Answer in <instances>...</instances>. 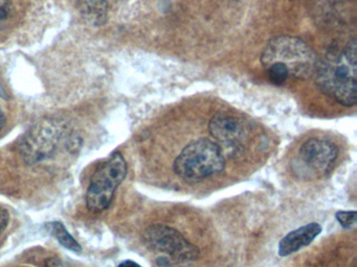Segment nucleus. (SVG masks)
<instances>
[{"instance_id": "1", "label": "nucleus", "mask_w": 357, "mask_h": 267, "mask_svg": "<svg viewBox=\"0 0 357 267\" xmlns=\"http://www.w3.org/2000/svg\"><path fill=\"white\" fill-rule=\"evenodd\" d=\"M315 83L323 93L344 106L357 102V46L350 40L342 50H332L317 60Z\"/></svg>"}, {"instance_id": "2", "label": "nucleus", "mask_w": 357, "mask_h": 267, "mask_svg": "<svg viewBox=\"0 0 357 267\" xmlns=\"http://www.w3.org/2000/svg\"><path fill=\"white\" fill-rule=\"evenodd\" d=\"M225 159L222 148L202 138L188 144L175 159L173 170L187 183H198L222 172Z\"/></svg>"}, {"instance_id": "3", "label": "nucleus", "mask_w": 357, "mask_h": 267, "mask_svg": "<svg viewBox=\"0 0 357 267\" xmlns=\"http://www.w3.org/2000/svg\"><path fill=\"white\" fill-rule=\"evenodd\" d=\"M317 60V54L306 42L291 35H279L269 40L261 54L265 68L273 63H281L287 67L290 75L300 79L313 76Z\"/></svg>"}, {"instance_id": "4", "label": "nucleus", "mask_w": 357, "mask_h": 267, "mask_svg": "<svg viewBox=\"0 0 357 267\" xmlns=\"http://www.w3.org/2000/svg\"><path fill=\"white\" fill-rule=\"evenodd\" d=\"M144 242L158 254V265L162 267L185 266L199 258L197 246L168 225H150L144 233Z\"/></svg>"}, {"instance_id": "5", "label": "nucleus", "mask_w": 357, "mask_h": 267, "mask_svg": "<svg viewBox=\"0 0 357 267\" xmlns=\"http://www.w3.org/2000/svg\"><path fill=\"white\" fill-rule=\"evenodd\" d=\"M127 175V163L119 152L98 167L91 177L86 192V206L93 213L103 212L109 208L114 193Z\"/></svg>"}, {"instance_id": "6", "label": "nucleus", "mask_w": 357, "mask_h": 267, "mask_svg": "<svg viewBox=\"0 0 357 267\" xmlns=\"http://www.w3.org/2000/svg\"><path fill=\"white\" fill-rule=\"evenodd\" d=\"M338 156V148L328 140L311 138L301 145L298 159L304 170L311 175L330 172Z\"/></svg>"}, {"instance_id": "7", "label": "nucleus", "mask_w": 357, "mask_h": 267, "mask_svg": "<svg viewBox=\"0 0 357 267\" xmlns=\"http://www.w3.org/2000/svg\"><path fill=\"white\" fill-rule=\"evenodd\" d=\"M61 137V127L54 121H45L36 125L26 135L22 142V152L26 160L32 162L43 160L53 154Z\"/></svg>"}, {"instance_id": "8", "label": "nucleus", "mask_w": 357, "mask_h": 267, "mask_svg": "<svg viewBox=\"0 0 357 267\" xmlns=\"http://www.w3.org/2000/svg\"><path fill=\"white\" fill-rule=\"evenodd\" d=\"M211 135L227 147H238L248 136L245 124L240 119L229 115L217 114L208 124Z\"/></svg>"}, {"instance_id": "9", "label": "nucleus", "mask_w": 357, "mask_h": 267, "mask_svg": "<svg viewBox=\"0 0 357 267\" xmlns=\"http://www.w3.org/2000/svg\"><path fill=\"white\" fill-rule=\"evenodd\" d=\"M321 227L319 223H309L288 233L279 243V254L289 256L301 248L309 245L321 234Z\"/></svg>"}, {"instance_id": "10", "label": "nucleus", "mask_w": 357, "mask_h": 267, "mask_svg": "<svg viewBox=\"0 0 357 267\" xmlns=\"http://www.w3.org/2000/svg\"><path fill=\"white\" fill-rule=\"evenodd\" d=\"M79 10L83 16L97 24H103L107 16V0H79Z\"/></svg>"}, {"instance_id": "11", "label": "nucleus", "mask_w": 357, "mask_h": 267, "mask_svg": "<svg viewBox=\"0 0 357 267\" xmlns=\"http://www.w3.org/2000/svg\"><path fill=\"white\" fill-rule=\"evenodd\" d=\"M47 227H49L52 235L58 240L60 244L68 250L81 254L82 248H81L79 242L73 237L72 234L66 229V225L60 221H53V222L47 223Z\"/></svg>"}, {"instance_id": "12", "label": "nucleus", "mask_w": 357, "mask_h": 267, "mask_svg": "<svg viewBox=\"0 0 357 267\" xmlns=\"http://www.w3.org/2000/svg\"><path fill=\"white\" fill-rule=\"evenodd\" d=\"M266 70L269 81L275 86L283 85L290 76L287 67L281 63H273V64L268 65L266 67Z\"/></svg>"}, {"instance_id": "13", "label": "nucleus", "mask_w": 357, "mask_h": 267, "mask_svg": "<svg viewBox=\"0 0 357 267\" xmlns=\"http://www.w3.org/2000/svg\"><path fill=\"white\" fill-rule=\"evenodd\" d=\"M336 219L342 227H351L356 222V212L355 211H340L336 213Z\"/></svg>"}, {"instance_id": "14", "label": "nucleus", "mask_w": 357, "mask_h": 267, "mask_svg": "<svg viewBox=\"0 0 357 267\" xmlns=\"http://www.w3.org/2000/svg\"><path fill=\"white\" fill-rule=\"evenodd\" d=\"M10 220V214L6 209L0 208V234L7 229Z\"/></svg>"}, {"instance_id": "15", "label": "nucleus", "mask_w": 357, "mask_h": 267, "mask_svg": "<svg viewBox=\"0 0 357 267\" xmlns=\"http://www.w3.org/2000/svg\"><path fill=\"white\" fill-rule=\"evenodd\" d=\"M10 6L5 2H0V21H5L9 18Z\"/></svg>"}, {"instance_id": "16", "label": "nucleus", "mask_w": 357, "mask_h": 267, "mask_svg": "<svg viewBox=\"0 0 357 267\" xmlns=\"http://www.w3.org/2000/svg\"><path fill=\"white\" fill-rule=\"evenodd\" d=\"M118 267H142L141 265L137 264L135 261L126 260L124 262L121 263Z\"/></svg>"}, {"instance_id": "17", "label": "nucleus", "mask_w": 357, "mask_h": 267, "mask_svg": "<svg viewBox=\"0 0 357 267\" xmlns=\"http://www.w3.org/2000/svg\"><path fill=\"white\" fill-rule=\"evenodd\" d=\"M5 114H3V111L0 108V129H3V124H5Z\"/></svg>"}]
</instances>
